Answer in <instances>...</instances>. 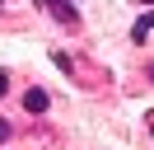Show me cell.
Masks as SVG:
<instances>
[{"label": "cell", "instance_id": "7", "mask_svg": "<svg viewBox=\"0 0 154 150\" xmlns=\"http://www.w3.org/2000/svg\"><path fill=\"white\" fill-rule=\"evenodd\" d=\"M145 5H154V0H145Z\"/></svg>", "mask_w": 154, "mask_h": 150}, {"label": "cell", "instance_id": "5", "mask_svg": "<svg viewBox=\"0 0 154 150\" xmlns=\"http://www.w3.org/2000/svg\"><path fill=\"white\" fill-rule=\"evenodd\" d=\"M5 89H10V75H5V70H0V99H5Z\"/></svg>", "mask_w": 154, "mask_h": 150}, {"label": "cell", "instance_id": "4", "mask_svg": "<svg viewBox=\"0 0 154 150\" xmlns=\"http://www.w3.org/2000/svg\"><path fill=\"white\" fill-rule=\"evenodd\" d=\"M5 141H10V122L0 117V145H5Z\"/></svg>", "mask_w": 154, "mask_h": 150}, {"label": "cell", "instance_id": "1", "mask_svg": "<svg viewBox=\"0 0 154 150\" xmlns=\"http://www.w3.org/2000/svg\"><path fill=\"white\" fill-rule=\"evenodd\" d=\"M33 5H42V9H47V14L51 19H61V24H75V5H66V0H33Z\"/></svg>", "mask_w": 154, "mask_h": 150}, {"label": "cell", "instance_id": "6", "mask_svg": "<svg viewBox=\"0 0 154 150\" xmlns=\"http://www.w3.org/2000/svg\"><path fill=\"white\" fill-rule=\"evenodd\" d=\"M149 80H154V66H149Z\"/></svg>", "mask_w": 154, "mask_h": 150}, {"label": "cell", "instance_id": "2", "mask_svg": "<svg viewBox=\"0 0 154 150\" xmlns=\"http://www.w3.org/2000/svg\"><path fill=\"white\" fill-rule=\"evenodd\" d=\"M47 89H28V94H23V108H28V112H47Z\"/></svg>", "mask_w": 154, "mask_h": 150}, {"label": "cell", "instance_id": "3", "mask_svg": "<svg viewBox=\"0 0 154 150\" xmlns=\"http://www.w3.org/2000/svg\"><path fill=\"white\" fill-rule=\"evenodd\" d=\"M145 33H154V14H145V19H140V24H135V28H131V38H135V42H145Z\"/></svg>", "mask_w": 154, "mask_h": 150}]
</instances>
